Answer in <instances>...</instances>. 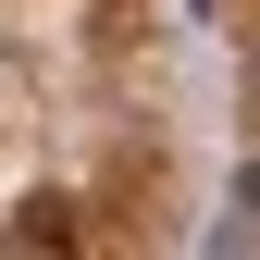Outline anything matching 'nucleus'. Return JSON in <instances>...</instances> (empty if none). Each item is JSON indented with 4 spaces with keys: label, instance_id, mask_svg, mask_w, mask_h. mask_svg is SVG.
Instances as JSON below:
<instances>
[{
    "label": "nucleus",
    "instance_id": "1",
    "mask_svg": "<svg viewBox=\"0 0 260 260\" xmlns=\"http://www.w3.org/2000/svg\"><path fill=\"white\" fill-rule=\"evenodd\" d=\"M236 223H248V248H260V161H248V186H236Z\"/></svg>",
    "mask_w": 260,
    "mask_h": 260
}]
</instances>
